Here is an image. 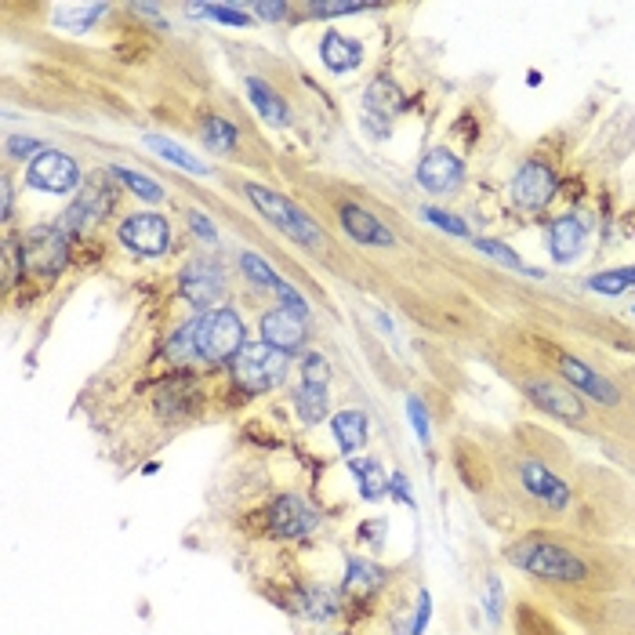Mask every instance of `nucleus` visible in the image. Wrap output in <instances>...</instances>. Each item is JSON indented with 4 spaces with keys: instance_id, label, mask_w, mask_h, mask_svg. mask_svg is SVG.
I'll use <instances>...</instances> for the list:
<instances>
[{
    "instance_id": "nucleus-29",
    "label": "nucleus",
    "mask_w": 635,
    "mask_h": 635,
    "mask_svg": "<svg viewBox=\"0 0 635 635\" xmlns=\"http://www.w3.org/2000/svg\"><path fill=\"white\" fill-rule=\"evenodd\" d=\"M204 146L215 149V153H229L236 146V127L222 117H207L204 120Z\"/></svg>"
},
{
    "instance_id": "nucleus-1",
    "label": "nucleus",
    "mask_w": 635,
    "mask_h": 635,
    "mask_svg": "<svg viewBox=\"0 0 635 635\" xmlns=\"http://www.w3.org/2000/svg\"><path fill=\"white\" fill-rule=\"evenodd\" d=\"M244 193H247V200H251V204L258 207V211H262L276 229H280V233H287L291 240H298L302 247H309V251H320L323 247V233L316 229V222L305 215L302 207H294L287 196H280L276 189L254 186V182H247Z\"/></svg>"
},
{
    "instance_id": "nucleus-28",
    "label": "nucleus",
    "mask_w": 635,
    "mask_h": 635,
    "mask_svg": "<svg viewBox=\"0 0 635 635\" xmlns=\"http://www.w3.org/2000/svg\"><path fill=\"white\" fill-rule=\"evenodd\" d=\"M109 178H120L131 193H138L142 200H149V204H160L164 200V189L153 182V178L138 175V171H127V167H109Z\"/></svg>"
},
{
    "instance_id": "nucleus-26",
    "label": "nucleus",
    "mask_w": 635,
    "mask_h": 635,
    "mask_svg": "<svg viewBox=\"0 0 635 635\" xmlns=\"http://www.w3.org/2000/svg\"><path fill=\"white\" fill-rule=\"evenodd\" d=\"M294 407H298L305 425H316V421L327 418V392H323V385H302L298 396H294Z\"/></svg>"
},
{
    "instance_id": "nucleus-32",
    "label": "nucleus",
    "mask_w": 635,
    "mask_h": 635,
    "mask_svg": "<svg viewBox=\"0 0 635 635\" xmlns=\"http://www.w3.org/2000/svg\"><path fill=\"white\" fill-rule=\"evenodd\" d=\"M240 265H244V273L251 276L254 284L269 287V291H280V287H284V280H280V276H276L273 269H269V265L258 258V254H244V258H240Z\"/></svg>"
},
{
    "instance_id": "nucleus-3",
    "label": "nucleus",
    "mask_w": 635,
    "mask_h": 635,
    "mask_svg": "<svg viewBox=\"0 0 635 635\" xmlns=\"http://www.w3.org/2000/svg\"><path fill=\"white\" fill-rule=\"evenodd\" d=\"M244 349V320L233 309L196 316V356L207 363L236 360Z\"/></svg>"
},
{
    "instance_id": "nucleus-6",
    "label": "nucleus",
    "mask_w": 635,
    "mask_h": 635,
    "mask_svg": "<svg viewBox=\"0 0 635 635\" xmlns=\"http://www.w3.org/2000/svg\"><path fill=\"white\" fill-rule=\"evenodd\" d=\"M22 265H30L33 273H59L66 265V236L62 229H51V225H37L26 244H22Z\"/></svg>"
},
{
    "instance_id": "nucleus-27",
    "label": "nucleus",
    "mask_w": 635,
    "mask_h": 635,
    "mask_svg": "<svg viewBox=\"0 0 635 635\" xmlns=\"http://www.w3.org/2000/svg\"><path fill=\"white\" fill-rule=\"evenodd\" d=\"M588 287L596 294H625L628 287H635V265H625V269H606V273L588 276Z\"/></svg>"
},
{
    "instance_id": "nucleus-36",
    "label": "nucleus",
    "mask_w": 635,
    "mask_h": 635,
    "mask_svg": "<svg viewBox=\"0 0 635 635\" xmlns=\"http://www.w3.org/2000/svg\"><path fill=\"white\" fill-rule=\"evenodd\" d=\"M407 414H411V421H414V432H418V440L429 443L432 440V425H429V414H425V403H421L418 396H411V400H407Z\"/></svg>"
},
{
    "instance_id": "nucleus-10",
    "label": "nucleus",
    "mask_w": 635,
    "mask_h": 635,
    "mask_svg": "<svg viewBox=\"0 0 635 635\" xmlns=\"http://www.w3.org/2000/svg\"><path fill=\"white\" fill-rule=\"evenodd\" d=\"M113 200H117V193L113 189H106L102 182H88L84 186V193L69 204V211L62 215L59 229H66V233H73V229H91V225H98L102 218L109 215V207H113Z\"/></svg>"
},
{
    "instance_id": "nucleus-20",
    "label": "nucleus",
    "mask_w": 635,
    "mask_h": 635,
    "mask_svg": "<svg viewBox=\"0 0 635 635\" xmlns=\"http://www.w3.org/2000/svg\"><path fill=\"white\" fill-rule=\"evenodd\" d=\"M331 429H334V440H338V447H342L345 454H352V450H360L363 443H367V418H363L360 411L334 414Z\"/></svg>"
},
{
    "instance_id": "nucleus-30",
    "label": "nucleus",
    "mask_w": 635,
    "mask_h": 635,
    "mask_svg": "<svg viewBox=\"0 0 635 635\" xmlns=\"http://www.w3.org/2000/svg\"><path fill=\"white\" fill-rule=\"evenodd\" d=\"M189 15H211V19H218V22H225V26H251V19H247V8H240V4H189Z\"/></svg>"
},
{
    "instance_id": "nucleus-34",
    "label": "nucleus",
    "mask_w": 635,
    "mask_h": 635,
    "mask_svg": "<svg viewBox=\"0 0 635 635\" xmlns=\"http://www.w3.org/2000/svg\"><path fill=\"white\" fill-rule=\"evenodd\" d=\"M302 374H305V385H327V378H331V363L323 360L320 352H309L302 360Z\"/></svg>"
},
{
    "instance_id": "nucleus-12",
    "label": "nucleus",
    "mask_w": 635,
    "mask_h": 635,
    "mask_svg": "<svg viewBox=\"0 0 635 635\" xmlns=\"http://www.w3.org/2000/svg\"><path fill=\"white\" fill-rule=\"evenodd\" d=\"M316 523H320V516H316L302 498H294V494L276 498L273 508H269V527H273V534H280V538H302Z\"/></svg>"
},
{
    "instance_id": "nucleus-13",
    "label": "nucleus",
    "mask_w": 635,
    "mask_h": 635,
    "mask_svg": "<svg viewBox=\"0 0 635 635\" xmlns=\"http://www.w3.org/2000/svg\"><path fill=\"white\" fill-rule=\"evenodd\" d=\"M262 338L265 345H273L280 352H298L305 342V316L291 313V309H273L262 316Z\"/></svg>"
},
{
    "instance_id": "nucleus-38",
    "label": "nucleus",
    "mask_w": 635,
    "mask_h": 635,
    "mask_svg": "<svg viewBox=\"0 0 635 635\" xmlns=\"http://www.w3.org/2000/svg\"><path fill=\"white\" fill-rule=\"evenodd\" d=\"M429 610H432L429 592H421V596H418V614H414V625H411V635L425 632V625H429Z\"/></svg>"
},
{
    "instance_id": "nucleus-15",
    "label": "nucleus",
    "mask_w": 635,
    "mask_h": 635,
    "mask_svg": "<svg viewBox=\"0 0 635 635\" xmlns=\"http://www.w3.org/2000/svg\"><path fill=\"white\" fill-rule=\"evenodd\" d=\"M559 371H563V378L570 381V385H577V389L585 392V396H592V400L599 403H621V392L610 385V381L603 378V374H596L588 363H581L577 356H559Z\"/></svg>"
},
{
    "instance_id": "nucleus-11",
    "label": "nucleus",
    "mask_w": 635,
    "mask_h": 635,
    "mask_svg": "<svg viewBox=\"0 0 635 635\" xmlns=\"http://www.w3.org/2000/svg\"><path fill=\"white\" fill-rule=\"evenodd\" d=\"M461 178H465V164L450 149H432L429 157L418 164V182L429 193H450V189L461 186Z\"/></svg>"
},
{
    "instance_id": "nucleus-42",
    "label": "nucleus",
    "mask_w": 635,
    "mask_h": 635,
    "mask_svg": "<svg viewBox=\"0 0 635 635\" xmlns=\"http://www.w3.org/2000/svg\"><path fill=\"white\" fill-rule=\"evenodd\" d=\"M37 149H40L37 138H11L8 153H11V157H26V153H37ZM37 157H40V153H37Z\"/></svg>"
},
{
    "instance_id": "nucleus-39",
    "label": "nucleus",
    "mask_w": 635,
    "mask_h": 635,
    "mask_svg": "<svg viewBox=\"0 0 635 635\" xmlns=\"http://www.w3.org/2000/svg\"><path fill=\"white\" fill-rule=\"evenodd\" d=\"M367 11V4H313V15H356Z\"/></svg>"
},
{
    "instance_id": "nucleus-14",
    "label": "nucleus",
    "mask_w": 635,
    "mask_h": 635,
    "mask_svg": "<svg viewBox=\"0 0 635 635\" xmlns=\"http://www.w3.org/2000/svg\"><path fill=\"white\" fill-rule=\"evenodd\" d=\"M519 476H523V487H527L538 501H545L548 508H567L570 505V487L556 476V472H548L541 461L527 458L523 465H519Z\"/></svg>"
},
{
    "instance_id": "nucleus-24",
    "label": "nucleus",
    "mask_w": 635,
    "mask_h": 635,
    "mask_svg": "<svg viewBox=\"0 0 635 635\" xmlns=\"http://www.w3.org/2000/svg\"><path fill=\"white\" fill-rule=\"evenodd\" d=\"M381 585V570L367 559H349V567H345V592L349 596H367L374 588Z\"/></svg>"
},
{
    "instance_id": "nucleus-5",
    "label": "nucleus",
    "mask_w": 635,
    "mask_h": 635,
    "mask_svg": "<svg viewBox=\"0 0 635 635\" xmlns=\"http://www.w3.org/2000/svg\"><path fill=\"white\" fill-rule=\"evenodd\" d=\"M30 186L44 189V193H69L80 182V167L73 157L59 153V149H44L30 164Z\"/></svg>"
},
{
    "instance_id": "nucleus-40",
    "label": "nucleus",
    "mask_w": 635,
    "mask_h": 635,
    "mask_svg": "<svg viewBox=\"0 0 635 635\" xmlns=\"http://www.w3.org/2000/svg\"><path fill=\"white\" fill-rule=\"evenodd\" d=\"M487 614H490V621H498L501 617V585H498V577H490L487 581Z\"/></svg>"
},
{
    "instance_id": "nucleus-4",
    "label": "nucleus",
    "mask_w": 635,
    "mask_h": 635,
    "mask_svg": "<svg viewBox=\"0 0 635 635\" xmlns=\"http://www.w3.org/2000/svg\"><path fill=\"white\" fill-rule=\"evenodd\" d=\"M233 378L247 392H269L287 378V352L273 345H244L233 360Z\"/></svg>"
},
{
    "instance_id": "nucleus-25",
    "label": "nucleus",
    "mask_w": 635,
    "mask_h": 635,
    "mask_svg": "<svg viewBox=\"0 0 635 635\" xmlns=\"http://www.w3.org/2000/svg\"><path fill=\"white\" fill-rule=\"evenodd\" d=\"M98 15H106V4H66V8H55L51 19L62 30H88Z\"/></svg>"
},
{
    "instance_id": "nucleus-35",
    "label": "nucleus",
    "mask_w": 635,
    "mask_h": 635,
    "mask_svg": "<svg viewBox=\"0 0 635 635\" xmlns=\"http://www.w3.org/2000/svg\"><path fill=\"white\" fill-rule=\"evenodd\" d=\"M421 215L429 218L432 225H440L443 233H450V236H469V225L461 222L458 215H447V211H432V207H425Z\"/></svg>"
},
{
    "instance_id": "nucleus-37",
    "label": "nucleus",
    "mask_w": 635,
    "mask_h": 635,
    "mask_svg": "<svg viewBox=\"0 0 635 635\" xmlns=\"http://www.w3.org/2000/svg\"><path fill=\"white\" fill-rule=\"evenodd\" d=\"M389 494L396 501H407V505H414V498H411V479L403 476V472H392V476H389Z\"/></svg>"
},
{
    "instance_id": "nucleus-17",
    "label": "nucleus",
    "mask_w": 635,
    "mask_h": 635,
    "mask_svg": "<svg viewBox=\"0 0 635 635\" xmlns=\"http://www.w3.org/2000/svg\"><path fill=\"white\" fill-rule=\"evenodd\" d=\"M182 294H186L193 305H211L222 294V273H218V265L211 262H193L182 273Z\"/></svg>"
},
{
    "instance_id": "nucleus-43",
    "label": "nucleus",
    "mask_w": 635,
    "mask_h": 635,
    "mask_svg": "<svg viewBox=\"0 0 635 635\" xmlns=\"http://www.w3.org/2000/svg\"><path fill=\"white\" fill-rule=\"evenodd\" d=\"M254 15H262V19H284L287 15V8L284 4H254Z\"/></svg>"
},
{
    "instance_id": "nucleus-22",
    "label": "nucleus",
    "mask_w": 635,
    "mask_h": 635,
    "mask_svg": "<svg viewBox=\"0 0 635 635\" xmlns=\"http://www.w3.org/2000/svg\"><path fill=\"white\" fill-rule=\"evenodd\" d=\"M146 146L157 153L160 160H167V164H175V167H182V171H189V175H207V164L200 157H193L189 149H182V146H175V142H167V138H160V135H146Z\"/></svg>"
},
{
    "instance_id": "nucleus-7",
    "label": "nucleus",
    "mask_w": 635,
    "mask_h": 635,
    "mask_svg": "<svg viewBox=\"0 0 635 635\" xmlns=\"http://www.w3.org/2000/svg\"><path fill=\"white\" fill-rule=\"evenodd\" d=\"M556 196V171L545 164V160H527L519 167L516 182H512V200L523 211H538L548 200Z\"/></svg>"
},
{
    "instance_id": "nucleus-44",
    "label": "nucleus",
    "mask_w": 635,
    "mask_h": 635,
    "mask_svg": "<svg viewBox=\"0 0 635 635\" xmlns=\"http://www.w3.org/2000/svg\"><path fill=\"white\" fill-rule=\"evenodd\" d=\"M11 215V186H8V178H4V218Z\"/></svg>"
},
{
    "instance_id": "nucleus-2",
    "label": "nucleus",
    "mask_w": 635,
    "mask_h": 635,
    "mask_svg": "<svg viewBox=\"0 0 635 635\" xmlns=\"http://www.w3.org/2000/svg\"><path fill=\"white\" fill-rule=\"evenodd\" d=\"M508 559L519 570L545 577V581H585L588 577L585 563L563 545H556V541H523V545L508 548Z\"/></svg>"
},
{
    "instance_id": "nucleus-19",
    "label": "nucleus",
    "mask_w": 635,
    "mask_h": 635,
    "mask_svg": "<svg viewBox=\"0 0 635 635\" xmlns=\"http://www.w3.org/2000/svg\"><path fill=\"white\" fill-rule=\"evenodd\" d=\"M320 59L331 73H349L363 62V48L356 40H345L342 33H327L320 44Z\"/></svg>"
},
{
    "instance_id": "nucleus-16",
    "label": "nucleus",
    "mask_w": 635,
    "mask_h": 635,
    "mask_svg": "<svg viewBox=\"0 0 635 635\" xmlns=\"http://www.w3.org/2000/svg\"><path fill=\"white\" fill-rule=\"evenodd\" d=\"M585 222L577 215H563L552 222V229H548V251H552V258H556L559 265L574 262L577 254H581V247H585Z\"/></svg>"
},
{
    "instance_id": "nucleus-41",
    "label": "nucleus",
    "mask_w": 635,
    "mask_h": 635,
    "mask_svg": "<svg viewBox=\"0 0 635 635\" xmlns=\"http://www.w3.org/2000/svg\"><path fill=\"white\" fill-rule=\"evenodd\" d=\"M189 225H193V233H196V236H204L207 244H215V240H218V233H215V225L207 222V218H204V215H196V211H193V215H189Z\"/></svg>"
},
{
    "instance_id": "nucleus-9",
    "label": "nucleus",
    "mask_w": 635,
    "mask_h": 635,
    "mask_svg": "<svg viewBox=\"0 0 635 635\" xmlns=\"http://www.w3.org/2000/svg\"><path fill=\"white\" fill-rule=\"evenodd\" d=\"M120 240H124L131 251L146 254V258H160V254L171 247V233H167V222L160 215H131L120 222Z\"/></svg>"
},
{
    "instance_id": "nucleus-31",
    "label": "nucleus",
    "mask_w": 635,
    "mask_h": 635,
    "mask_svg": "<svg viewBox=\"0 0 635 635\" xmlns=\"http://www.w3.org/2000/svg\"><path fill=\"white\" fill-rule=\"evenodd\" d=\"M302 606H305V614L309 617H334L338 614V596L334 592H327V588H309L302 596Z\"/></svg>"
},
{
    "instance_id": "nucleus-45",
    "label": "nucleus",
    "mask_w": 635,
    "mask_h": 635,
    "mask_svg": "<svg viewBox=\"0 0 635 635\" xmlns=\"http://www.w3.org/2000/svg\"><path fill=\"white\" fill-rule=\"evenodd\" d=\"M632 316H635V313H632Z\"/></svg>"
},
{
    "instance_id": "nucleus-33",
    "label": "nucleus",
    "mask_w": 635,
    "mask_h": 635,
    "mask_svg": "<svg viewBox=\"0 0 635 635\" xmlns=\"http://www.w3.org/2000/svg\"><path fill=\"white\" fill-rule=\"evenodd\" d=\"M476 247L483 254H490V258H498L501 265H508V269H519V273H530V276H538V269H527V265L519 262V254L512 251V247L498 244V240H476Z\"/></svg>"
},
{
    "instance_id": "nucleus-8",
    "label": "nucleus",
    "mask_w": 635,
    "mask_h": 635,
    "mask_svg": "<svg viewBox=\"0 0 635 635\" xmlns=\"http://www.w3.org/2000/svg\"><path fill=\"white\" fill-rule=\"evenodd\" d=\"M523 392L530 396V403H538L541 411H548L552 418L567 421V425H581L585 421V403L577 400L574 392H567L563 385L548 378H527L523 381Z\"/></svg>"
},
{
    "instance_id": "nucleus-21",
    "label": "nucleus",
    "mask_w": 635,
    "mask_h": 635,
    "mask_svg": "<svg viewBox=\"0 0 635 635\" xmlns=\"http://www.w3.org/2000/svg\"><path fill=\"white\" fill-rule=\"evenodd\" d=\"M247 95H251V102L258 106V113H262L269 124H287L291 120V113H287V106H284V98L276 95L265 80H258V77H251L247 80Z\"/></svg>"
},
{
    "instance_id": "nucleus-23",
    "label": "nucleus",
    "mask_w": 635,
    "mask_h": 635,
    "mask_svg": "<svg viewBox=\"0 0 635 635\" xmlns=\"http://www.w3.org/2000/svg\"><path fill=\"white\" fill-rule=\"evenodd\" d=\"M349 472L360 479V494L367 501L385 498V490H389V479H385V472H381L378 461H371V458H352L349 461Z\"/></svg>"
},
{
    "instance_id": "nucleus-18",
    "label": "nucleus",
    "mask_w": 635,
    "mask_h": 635,
    "mask_svg": "<svg viewBox=\"0 0 635 635\" xmlns=\"http://www.w3.org/2000/svg\"><path fill=\"white\" fill-rule=\"evenodd\" d=\"M342 225H345V229H349L352 240H360V244L392 247V233H389V229H385V225H381L374 215H367L363 207L345 204V207H342Z\"/></svg>"
}]
</instances>
